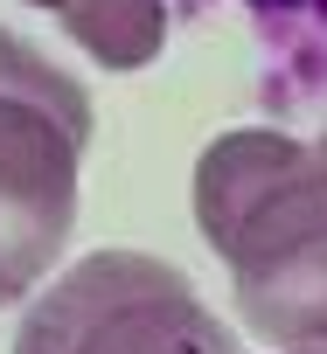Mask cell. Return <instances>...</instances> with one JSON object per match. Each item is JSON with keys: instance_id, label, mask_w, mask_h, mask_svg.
<instances>
[{"instance_id": "obj_2", "label": "cell", "mask_w": 327, "mask_h": 354, "mask_svg": "<svg viewBox=\"0 0 327 354\" xmlns=\"http://www.w3.org/2000/svg\"><path fill=\"white\" fill-rule=\"evenodd\" d=\"M15 354H237L195 278L146 250H91L49 292H28Z\"/></svg>"}, {"instance_id": "obj_7", "label": "cell", "mask_w": 327, "mask_h": 354, "mask_svg": "<svg viewBox=\"0 0 327 354\" xmlns=\"http://www.w3.org/2000/svg\"><path fill=\"white\" fill-rule=\"evenodd\" d=\"M285 354H327V347H285Z\"/></svg>"}, {"instance_id": "obj_1", "label": "cell", "mask_w": 327, "mask_h": 354, "mask_svg": "<svg viewBox=\"0 0 327 354\" xmlns=\"http://www.w3.org/2000/svg\"><path fill=\"white\" fill-rule=\"evenodd\" d=\"M195 230L258 340L327 347V146L272 125L223 132L195 160Z\"/></svg>"}, {"instance_id": "obj_4", "label": "cell", "mask_w": 327, "mask_h": 354, "mask_svg": "<svg viewBox=\"0 0 327 354\" xmlns=\"http://www.w3.org/2000/svg\"><path fill=\"white\" fill-rule=\"evenodd\" d=\"M56 21L105 70H146L168 42V0H63Z\"/></svg>"}, {"instance_id": "obj_5", "label": "cell", "mask_w": 327, "mask_h": 354, "mask_svg": "<svg viewBox=\"0 0 327 354\" xmlns=\"http://www.w3.org/2000/svg\"><path fill=\"white\" fill-rule=\"evenodd\" d=\"M0 91H28V97H49L56 111H70L77 125H98V111H91V97H84V84L77 77H63L35 42H21V35H8L0 28Z\"/></svg>"}, {"instance_id": "obj_6", "label": "cell", "mask_w": 327, "mask_h": 354, "mask_svg": "<svg viewBox=\"0 0 327 354\" xmlns=\"http://www.w3.org/2000/svg\"><path fill=\"white\" fill-rule=\"evenodd\" d=\"M28 8H49V15H56V8H63V0H28Z\"/></svg>"}, {"instance_id": "obj_3", "label": "cell", "mask_w": 327, "mask_h": 354, "mask_svg": "<svg viewBox=\"0 0 327 354\" xmlns=\"http://www.w3.org/2000/svg\"><path fill=\"white\" fill-rule=\"evenodd\" d=\"M91 125L49 97L0 91V306H21L77 230V167Z\"/></svg>"}]
</instances>
